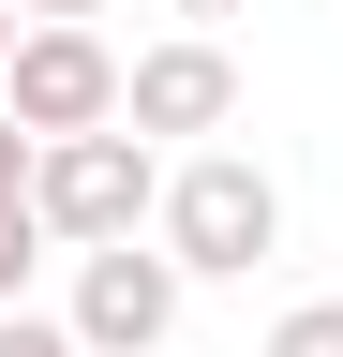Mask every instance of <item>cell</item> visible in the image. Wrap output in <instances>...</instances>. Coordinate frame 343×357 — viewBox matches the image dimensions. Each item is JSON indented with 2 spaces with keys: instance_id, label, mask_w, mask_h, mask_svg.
I'll use <instances>...</instances> for the list:
<instances>
[{
  "instance_id": "6da1fadb",
  "label": "cell",
  "mask_w": 343,
  "mask_h": 357,
  "mask_svg": "<svg viewBox=\"0 0 343 357\" xmlns=\"http://www.w3.org/2000/svg\"><path fill=\"white\" fill-rule=\"evenodd\" d=\"M149 238L180 253V283H254V268L284 253V178L254 164V149H180Z\"/></svg>"
},
{
  "instance_id": "7a4b0ae2",
  "label": "cell",
  "mask_w": 343,
  "mask_h": 357,
  "mask_svg": "<svg viewBox=\"0 0 343 357\" xmlns=\"http://www.w3.org/2000/svg\"><path fill=\"white\" fill-rule=\"evenodd\" d=\"M164 164L149 134H75V149H45V178H30V208H45V238L60 253H119V238H149L164 223Z\"/></svg>"
},
{
  "instance_id": "3957f363",
  "label": "cell",
  "mask_w": 343,
  "mask_h": 357,
  "mask_svg": "<svg viewBox=\"0 0 343 357\" xmlns=\"http://www.w3.org/2000/svg\"><path fill=\"white\" fill-rule=\"evenodd\" d=\"M119 105H135V60H119L105 30H30V45H15V75H0V119L45 134V149L119 134Z\"/></svg>"
},
{
  "instance_id": "277c9868",
  "label": "cell",
  "mask_w": 343,
  "mask_h": 357,
  "mask_svg": "<svg viewBox=\"0 0 343 357\" xmlns=\"http://www.w3.org/2000/svg\"><path fill=\"white\" fill-rule=\"evenodd\" d=\"M180 253L164 238H119V253H75V342L90 357H164V328H180Z\"/></svg>"
},
{
  "instance_id": "5b68a950",
  "label": "cell",
  "mask_w": 343,
  "mask_h": 357,
  "mask_svg": "<svg viewBox=\"0 0 343 357\" xmlns=\"http://www.w3.org/2000/svg\"><path fill=\"white\" fill-rule=\"evenodd\" d=\"M239 119V60H224V30H164V45H135V105H119V134H224Z\"/></svg>"
},
{
  "instance_id": "8992f818",
  "label": "cell",
  "mask_w": 343,
  "mask_h": 357,
  "mask_svg": "<svg viewBox=\"0 0 343 357\" xmlns=\"http://www.w3.org/2000/svg\"><path fill=\"white\" fill-rule=\"evenodd\" d=\"M60 238H45V208H0V312H30V268H45Z\"/></svg>"
},
{
  "instance_id": "52a82bcc",
  "label": "cell",
  "mask_w": 343,
  "mask_h": 357,
  "mask_svg": "<svg viewBox=\"0 0 343 357\" xmlns=\"http://www.w3.org/2000/svg\"><path fill=\"white\" fill-rule=\"evenodd\" d=\"M254 357H343V298H298V312H269V342Z\"/></svg>"
},
{
  "instance_id": "ba28073f",
  "label": "cell",
  "mask_w": 343,
  "mask_h": 357,
  "mask_svg": "<svg viewBox=\"0 0 343 357\" xmlns=\"http://www.w3.org/2000/svg\"><path fill=\"white\" fill-rule=\"evenodd\" d=\"M0 357H90V342H75V312H0Z\"/></svg>"
},
{
  "instance_id": "9c48e42d",
  "label": "cell",
  "mask_w": 343,
  "mask_h": 357,
  "mask_svg": "<svg viewBox=\"0 0 343 357\" xmlns=\"http://www.w3.org/2000/svg\"><path fill=\"white\" fill-rule=\"evenodd\" d=\"M30 178H45V134H15V119H0V208H30Z\"/></svg>"
},
{
  "instance_id": "30bf717a",
  "label": "cell",
  "mask_w": 343,
  "mask_h": 357,
  "mask_svg": "<svg viewBox=\"0 0 343 357\" xmlns=\"http://www.w3.org/2000/svg\"><path fill=\"white\" fill-rule=\"evenodd\" d=\"M15 15H30V30H90L105 0H15Z\"/></svg>"
},
{
  "instance_id": "8fae6325",
  "label": "cell",
  "mask_w": 343,
  "mask_h": 357,
  "mask_svg": "<svg viewBox=\"0 0 343 357\" xmlns=\"http://www.w3.org/2000/svg\"><path fill=\"white\" fill-rule=\"evenodd\" d=\"M15 45H30V15H15V0H0V75H15Z\"/></svg>"
},
{
  "instance_id": "7c38bea8",
  "label": "cell",
  "mask_w": 343,
  "mask_h": 357,
  "mask_svg": "<svg viewBox=\"0 0 343 357\" xmlns=\"http://www.w3.org/2000/svg\"><path fill=\"white\" fill-rule=\"evenodd\" d=\"M164 15H180V30H209V15H239V0H164Z\"/></svg>"
}]
</instances>
